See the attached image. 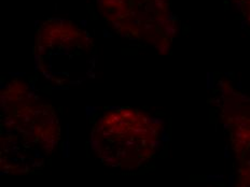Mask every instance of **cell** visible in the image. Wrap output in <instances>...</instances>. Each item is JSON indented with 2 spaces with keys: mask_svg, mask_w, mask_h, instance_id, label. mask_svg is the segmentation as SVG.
Returning <instances> with one entry per match:
<instances>
[{
  "mask_svg": "<svg viewBox=\"0 0 250 187\" xmlns=\"http://www.w3.org/2000/svg\"><path fill=\"white\" fill-rule=\"evenodd\" d=\"M59 138L57 118L48 108H20L2 125L1 164L11 172L40 170Z\"/></svg>",
  "mask_w": 250,
  "mask_h": 187,
  "instance_id": "2",
  "label": "cell"
},
{
  "mask_svg": "<svg viewBox=\"0 0 250 187\" xmlns=\"http://www.w3.org/2000/svg\"><path fill=\"white\" fill-rule=\"evenodd\" d=\"M158 131L148 116L132 109L112 111L94 128L93 147L109 167L133 170L153 158Z\"/></svg>",
  "mask_w": 250,
  "mask_h": 187,
  "instance_id": "1",
  "label": "cell"
}]
</instances>
